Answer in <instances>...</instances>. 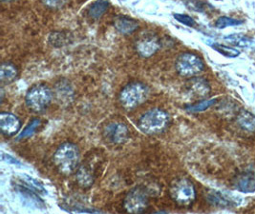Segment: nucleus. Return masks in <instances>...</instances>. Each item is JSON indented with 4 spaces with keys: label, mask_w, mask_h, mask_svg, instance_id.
<instances>
[{
    "label": "nucleus",
    "mask_w": 255,
    "mask_h": 214,
    "mask_svg": "<svg viewBox=\"0 0 255 214\" xmlns=\"http://www.w3.org/2000/svg\"><path fill=\"white\" fill-rule=\"evenodd\" d=\"M18 75L16 67L9 62H4L0 68V81L2 84H10L13 82Z\"/></svg>",
    "instance_id": "4468645a"
},
{
    "label": "nucleus",
    "mask_w": 255,
    "mask_h": 214,
    "mask_svg": "<svg viewBox=\"0 0 255 214\" xmlns=\"http://www.w3.org/2000/svg\"><path fill=\"white\" fill-rule=\"evenodd\" d=\"M239 123L249 131L255 130V117L251 113H245L239 118Z\"/></svg>",
    "instance_id": "b1692460"
},
{
    "label": "nucleus",
    "mask_w": 255,
    "mask_h": 214,
    "mask_svg": "<svg viewBox=\"0 0 255 214\" xmlns=\"http://www.w3.org/2000/svg\"><path fill=\"white\" fill-rule=\"evenodd\" d=\"M2 159L7 162V163H10L12 165H16V166H22V163H20L18 160H16L15 158L12 157L11 155L9 154H6V153H2Z\"/></svg>",
    "instance_id": "cd10ccee"
},
{
    "label": "nucleus",
    "mask_w": 255,
    "mask_h": 214,
    "mask_svg": "<svg viewBox=\"0 0 255 214\" xmlns=\"http://www.w3.org/2000/svg\"><path fill=\"white\" fill-rule=\"evenodd\" d=\"M18 180H19L20 184L32 189L33 191H35L39 194H46L47 193L46 190H45V188L43 187L42 184H40L38 181L35 180V178L30 177L27 174H24L21 177H19Z\"/></svg>",
    "instance_id": "a211bd4d"
},
{
    "label": "nucleus",
    "mask_w": 255,
    "mask_h": 214,
    "mask_svg": "<svg viewBox=\"0 0 255 214\" xmlns=\"http://www.w3.org/2000/svg\"><path fill=\"white\" fill-rule=\"evenodd\" d=\"M211 47L225 57H236L240 55L239 51H237L236 49L232 48V47H229V46L220 45V44L216 43V44H212Z\"/></svg>",
    "instance_id": "5701e85b"
},
{
    "label": "nucleus",
    "mask_w": 255,
    "mask_h": 214,
    "mask_svg": "<svg viewBox=\"0 0 255 214\" xmlns=\"http://www.w3.org/2000/svg\"><path fill=\"white\" fill-rule=\"evenodd\" d=\"M81 153L79 147L73 143H63L58 146L54 155V163L58 171L70 175L77 171L80 166Z\"/></svg>",
    "instance_id": "f257e3e1"
},
{
    "label": "nucleus",
    "mask_w": 255,
    "mask_h": 214,
    "mask_svg": "<svg viewBox=\"0 0 255 214\" xmlns=\"http://www.w3.org/2000/svg\"><path fill=\"white\" fill-rule=\"evenodd\" d=\"M209 86L207 81H205L204 79H193L190 82L188 91L199 98H203L205 96H207L209 93Z\"/></svg>",
    "instance_id": "2eb2a0df"
},
{
    "label": "nucleus",
    "mask_w": 255,
    "mask_h": 214,
    "mask_svg": "<svg viewBox=\"0 0 255 214\" xmlns=\"http://www.w3.org/2000/svg\"><path fill=\"white\" fill-rule=\"evenodd\" d=\"M242 24L241 21L239 20H236V19H233L231 17H227V16H222L219 17L216 22H215V26L216 28L218 29H225L227 27H233V26H238Z\"/></svg>",
    "instance_id": "393cba45"
},
{
    "label": "nucleus",
    "mask_w": 255,
    "mask_h": 214,
    "mask_svg": "<svg viewBox=\"0 0 255 214\" xmlns=\"http://www.w3.org/2000/svg\"><path fill=\"white\" fill-rule=\"evenodd\" d=\"M237 189L245 193L255 192V174L253 171L242 173L236 183Z\"/></svg>",
    "instance_id": "ddd939ff"
},
{
    "label": "nucleus",
    "mask_w": 255,
    "mask_h": 214,
    "mask_svg": "<svg viewBox=\"0 0 255 214\" xmlns=\"http://www.w3.org/2000/svg\"><path fill=\"white\" fill-rule=\"evenodd\" d=\"M216 103V99H207L203 101L199 102L195 105H191L186 107V111L190 113H200L208 110L211 106H213Z\"/></svg>",
    "instance_id": "4be33fe9"
},
{
    "label": "nucleus",
    "mask_w": 255,
    "mask_h": 214,
    "mask_svg": "<svg viewBox=\"0 0 255 214\" xmlns=\"http://www.w3.org/2000/svg\"><path fill=\"white\" fill-rule=\"evenodd\" d=\"M224 39L229 44L237 46V47H241V48L249 47V46L252 44V40L250 38H248L247 36H245V35L241 34H231V35L226 36Z\"/></svg>",
    "instance_id": "6ab92c4d"
},
{
    "label": "nucleus",
    "mask_w": 255,
    "mask_h": 214,
    "mask_svg": "<svg viewBox=\"0 0 255 214\" xmlns=\"http://www.w3.org/2000/svg\"><path fill=\"white\" fill-rule=\"evenodd\" d=\"M21 129L20 119L11 113H0V130L1 133L6 136L16 135Z\"/></svg>",
    "instance_id": "9b49d317"
},
{
    "label": "nucleus",
    "mask_w": 255,
    "mask_h": 214,
    "mask_svg": "<svg viewBox=\"0 0 255 214\" xmlns=\"http://www.w3.org/2000/svg\"><path fill=\"white\" fill-rule=\"evenodd\" d=\"M124 206L130 214L142 213L148 207L147 192L141 187L131 190L125 198Z\"/></svg>",
    "instance_id": "0eeeda50"
},
{
    "label": "nucleus",
    "mask_w": 255,
    "mask_h": 214,
    "mask_svg": "<svg viewBox=\"0 0 255 214\" xmlns=\"http://www.w3.org/2000/svg\"><path fill=\"white\" fill-rule=\"evenodd\" d=\"M175 66L177 72L186 78L196 76L205 69L202 58L192 53H184L180 55L176 60Z\"/></svg>",
    "instance_id": "423d86ee"
},
{
    "label": "nucleus",
    "mask_w": 255,
    "mask_h": 214,
    "mask_svg": "<svg viewBox=\"0 0 255 214\" xmlns=\"http://www.w3.org/2000/svg\"><path fill=\"white\" fill-rule=\"evenodd\" d=\"M15 190L25 206L32 208V209H37V210L45 209L44 201L38 196L39 193H37L35 191H33L32 189L24 186L20 183H18L16 185Z\"/></svg>",
    "instance_id": "1a4fd4ad"
},
{
    "label": "nucleus",
    "mask_w": 255,
    "mask_h": 214,
    "mask_svg": "<svg viewBox=\"0 0 255 214\" xmlns=\"http://www.w3.org/2000/svg\"><path fill=\"white\" fill-rule=\"evenodd\" d=\"M104 136L109 143L123 145L129 139L130 132L127 125L121 122H111L105 127Z\"/></svg>",
    "instance_id": "6e6552de"
},
{
    "label": "nucleus",
    "mask_w": 255,
    "mask_h": 214,
    "mask_svg": "<svg viewBox=\"0 0 255 214\" xmlns=\"http://www.w3.org/2000/svg\"><path fill=\"white\" fill-rule=\"evenodd\" d=\"M53 100V91L44 84H37L28 90L25 101L27 106L35 113L46 110Z\"/></svg>",
    "instance_id": "20e7f679"
},
{
    "label": "nucleus",
    "mask_w": 255,
    "mask_h": 214,
    "mask_svg": "<svg viewBox=\"0 0 255 214\" xmlns=\"http://www.w3.org/2000/svg\"><path fill=\"white\" fill-rule=\"evenodd\" d=\"M77 180L82 188H89L93 185V174L87 167L82 166L77 170Z\"/></svg>",
    "instance_id": "f3484780"
},
{
    "label": "nucleus",
    "mask_w": 255,
    "mask_h": 214,
    "mask_svg": "<svg viewBox=\"0 0 255 214\" xmlns=\"http://www.w3.org/2000/svg\"><path fill=\"white\" fill-rule=\"evenodd\" d=\"M208 200L210 203L217 207H231L232 200L218 192H210L208 195Z\"/></svg>",
    "instance_id": "aec40b11"
},
{
    "label": "nucleus",
    "mask_w": 255,
    "mask_h": 214,
    "mask_svg": "<svg viewBox=\"0 0 255 214\" xmlns=\"http://www.w3.org/2000/svg\"><path fill=\"white\" fill-rule=\"evenodd\" d=\"M1 1H3V2H11V1H13V0H1Z\"/></svg>",
    "instance_id": "c85d7f7f"
},
{
    "label": "nucleus",
    "mask_w": 255,
    "mask_h": 214,
    "mask_svg": "<svg viewBox=\"0 0 255 214\" xmlns=\"http://www.w3.org/2000/svg\"><path fill=\"white\" fill-rule=\"evenodd\" d=\"M169 122L170 117L168 113L161 109H153L142 114L139 119L138 126L144 134L154 136L164 132Z\"/></svg>",
    "instance_id": "f03ea898"
},
{
    "label": "nucleus",
    "mask_w": 255,
    "mask_h": 214,
    "mask_svg": "<svg viewBox=\"0 0 255 214\" xmlns=\"http://www.w3.org/2000/svg\"><path fill=\"white\" fill-rule=\"evenodd\" d=\"M149 94L148 88L139 82H133L127 85L120 92L119 99L121 105L128 111L134 110L146 101Z\"/></svg>",
    "instance_id": "7ed1b4c3"
},
{
    "label": "nucleus",
    "mask_w": 255,
    "mask_h": 214,
    "mask_svg": "<svg viewBox=\"0 0 255 214\" xmlns=\"http://www.w3.org/2000/svg\"><path fill=\"white\" fill-rule=\"evenodd\" d=\"M174 18L178 22L182 23V24L188 26V27H194L196 25L195 20L192 17H190L189 15H187V14L175 13Z\"/></svg>",
    "instance_id": "a878e982"
},
{
    "label": "nucleus",
    "mask_w": 255,
    "mask_h": 214,
    "mask_svg": "<svg viewBox=\"0 0 255 214\" xmlns=\"http://www.w3.org/2000/svg\"><path fill=\"white\" fill-rule=\"evenodd\" d=\"M114 26L120 34H131L139 29V24L136 19L128 15H120L115 19Z\"/></svg>",
    "instance_id": "f8f14e48"
},
{
    "label": "nucleus",
    "mask_w": 255,
    "mask_h": 214,
    "mask_svg": "<svg viewBox=\"0 0 255 214\" xmlns=\"http://www.w3.org/2000/svg\"><path fill=\"white\" fill-rule=\"evenodd\" d=\"M136 51L140 57H149L155 55L160 49L159 39L151 34H146L143 37H140L136 42Z\"/></svg>",
    "instance_id": "9d476101"
},
{
    "label": "nucleus",
    "mask_w": 255,
    "mask_h": 214,
    "mask_svg": "<svg viewBox=\"0 0 255 214\" xmlns=\"http://www.w3.org/2000/svg\"><path fill=\"white\" fill-rule=\"evenodd\" d=\"M67 0H43L47 7L51 9H59L64 6Z\"/></svg>",
    "instance_id": "bb28decb"
},
{
    "label": "nucleus",
    "mask_w": 255,
    "mask_h": 214,
    "mask_svg": "<svg viewBox=\"0 0 255 214\" xmlns=\"http://www.w3.org/2000/svg\"><path fill=\"white\" fill-rule=\"evenodd\" d=\"M41 126V120L38 118H35L31 121V123L28 125L23 131L21 132V134L18 136V139H23V138H28L34 136L35 133L37 132V130L40 128Z\"/></svg>",
    "instance_id": "412c9836"
},
{
    "label": "nucleus",
    "mask_w": 255,
    "mask_h": 214,
    "mask_svg": "<svg viewBox=\"0 0 255 214\" xmlns=\"http://www.w3.org/2000/svg\"><path fill=\"white\" fill-rule=\"evenodd\" d=\"M109 3L106 0H96L88 8L87 14L92 19L101 18L108 10Z\"/></svg>",
    "instance_id": "dca6fc26"
},
{
    "label": "nucleus",
    "mask_w": 255,
    "mask_h": 214,
    "mask_svg": "<svg viewBox=\"0 0 255 214\" xmlns=\"http://www.w3.org/2000/svg\"><path fill=\"white\" fill-rule=\"evenodd\" d=\"M170 196L175 203L182 207H188L195 201V187L186 178L176 179L170 187Z\"/></svg>",
    "instance_id": "39448f33"
}]
</instances>
